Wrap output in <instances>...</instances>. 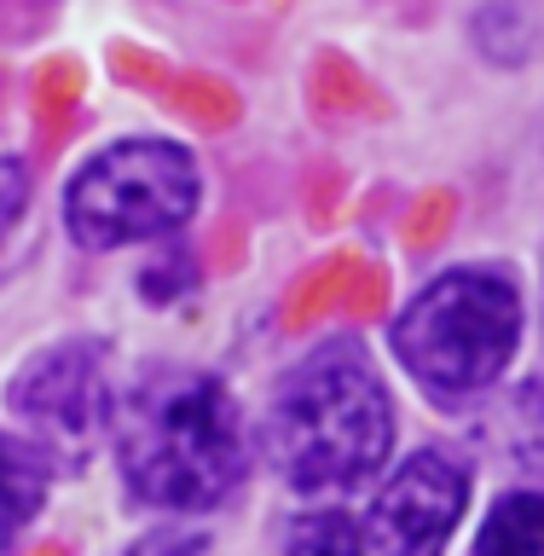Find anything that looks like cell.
<instances>
[{"mask_svg":"<svg viewBox=\"0 0 544 556\" xmlns=\"http://www.w3.org/2000/svg\"><path fill=\"white\" fill-rule=\"evenodd\" d=\"M116 464L134 504L151 510H215L250 476V424L220 377L156 365L116 400Z\"/></svg>","mask_w":544,"mask_h":556,"instance_id":"obj_1","label":"cell"},{"mask_svg":"<svg viewBox=\"0 0 544 556\" xmlns=\"http://www.w3.org/2000/svg\"><path fill=\"white\" fill-rule=\"evenodd\" d=\"M261 446L295 493H347L394 452V400L354 342H330L273 389Z\"/></svg>","mask_w":544,"mask_h":556,"instance_id":"obj_2","label":"cell"},{"mask_svg":"<svg viewBox=\"0 0 544 556\" xmlns=\"http://www.w3.org/2000/svg\"><path fill=\"white\" fill-rule=\"evenodd\" d=\"M469 556H544V493L539 486L504 493L493 510H486Z\"/></svg>","mask_w":544,"mask_h":556,"instance_id":"obj_8","label":"cell"},{"mask_svg":"<svg viewBox=\"0 0 544 556\" xmlns=\"http://www.w3.org/2000/svg\"><path fill=\"white\" fill-rule=\"evenodd\" d=\"M469 510V476L446 452H412L382 481L365 516V545L377 556H446Z\"/></svg>","mask_w":544,"mask_h":556,"instance_id":"obj_6","label":"cell"},{"mask_svg":"<svg viewBox=\"0 0 544 556\" xmlns=\"http://www.w3.org/2000/svg\"><path fill=\"white\" fill-rule=\"evenodd\" d=\"M29 208V168L17 156H0V243Z\"/></svg>","mask_w":544,"mask_h":556,"instance_id":"obj_11","label":"cell"},{"mask_svg":"<svg viewBox=\"0 0 544 556\" xmlns=\"http://www.w3.org/2000/svg\"><path fill=\"white\" fill-rule=\"evenodd\" d=\"M122 556H208V539L198 528H151V533H139Z\"/></svg>","mask_w":544,"mask_h":556,"instance_id":"obj_10","label":"cell"},{"mask_svg":"<svg viewBox=\"0 0 544 556\" xmlns=\"http://www.w3.org/2000/svg\"><path fill=\"white\" fill-rule=\"evenodd\" d=\"M284 556H365V521L347 510H307L290 521Z\"/></svg>","mask_w":544,"mask_h":556,"instance_id":"obj_9","label":"cell"},{"mask_svg":"<svg viewBox=\"0 0 544 556\" xmlns=\"http://www.w3.org/2000/svg\"><path fill=\"white\" fill-rule=\"evenodd\" d=\"M12 417L24 424V441H35L52 464L87 458L116 424V389L104 371L99 342H52L41 348L7 389Z\"/></svg>","mask_w":544,"mask_h":556,"instance_id":"obj_5","label":"cell"},{"mask_svg":"<svg viewBox=\"0 0 544 556\" xmlns=\"http://www.w3.org/2000/svg\"><path fill=\"white\" fill-rule=\"evenodd\" d=\"M516 342H521V295L516 278L498 267H452L429 278L394 319L400 365L446 406L493 389L510 371Z\"/></svg>","mask_w":544,"mask_h":556,"instance_id":"obj_3","label":"cell"},{"mask_svg":"<svg viewBox=\"0 0 544 556\" xmlns=\"http://www.w3.org/2000/svg\"><path fill=\"white\" fill-rule=\"evenodd\" d=\"M52 458L24 434H7L0 429V556L12 551V539L35 521V510L47 504V486H52Z\"/></svg>","mask_w":544,"mask_h":556,"instance_id":"obj_7","label":"cell"},{"mask_svg":"<svg viewBox=\"0 0 544 556\" xmlns=\"http://www.w3.org/2000/svg\"><path fill=\"white\" fill-rule=\"evenodd\" d=\"M198 156L174 139H116L64 186V226L81 250H128L168 238L198 215Z\"/></svg>","mask_w":544,"mask_h":556,"instance_id":"obj_4","label":"cell"}]
</instances>
